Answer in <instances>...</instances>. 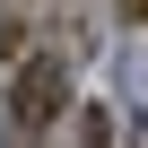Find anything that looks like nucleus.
Instances as JSON below:
<instances>
[{"instance_id":"f257e3e1","label":"nucleus","mask_w":148,"mask_h":148,"mask_svg":"<svg viewBox=\"0 0 148 148\" xmlns=\"http://www.w3.org/2000/svg\"><path fill=\"white\" fill-rule=\"evenodd\" d=\"M70 113V61L61 52H18L9 70V139H52Z\"/></svg>"},{"instance_id":"f03ea898","label":"nucleus","mask_w":148,"mask_h":148,"mask_svg":"<svg viewBox=\"0 0 148 148\" xmlns=\"http://www.w3.org/2000/svg\"><path fill=\"white\" fill-rule=\"evenodd\" d=\"M61 148H113V122H105V105H79V122H70V139Z\"/></svg>"},{"instance_id":"7ed1b4c3","label":"nucleus","mask_w":148,"mask_h":148,"mask_svg":"<svg viewBox=\"0 0 148 148\" xmlns=\"http://www.w3.org/2000/svg\"><path fill=\"white\" fill-rule=\"evenodd\" d=\"M122 18H131V26H148V0H122Z\"/></svg>"},{"instance_id":"20e7f679","label":"nucleus","mask_w":148,"mask_h":148,"mask_svg":"<svg viewBox=\"0 0 148 148\" xmlns=\"http://www.w3.org/2000/svg\"><path fill=\"white\" fill-rule=\"evenodd\" d=\"M9 148H52V139H9Z\"/></svg>"},{"instance_id":"39448f33","label":"nucleus","mask_w":148,"mask_h":148,"mask_svg":"<svg viewBox=\"0 0 148 148\" xmlns=\"http://www.w3.org/2000/svg\"><path fill=\"white\" fill-rule=\"evenodd\" d=\"M131 148H148V122H139V131H131Z\"/></svg>"}]
</instances>
